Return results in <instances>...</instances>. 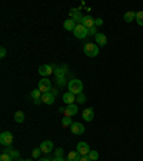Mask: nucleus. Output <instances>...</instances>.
Returning a JSON list of instances; mask_svg holds the SVG:
<instances>
[{
  "label": "nucleus",
  "instance_id": "f257e3e1",
  "mask_svg": "<svg viewBox=\"0 0 143 161\" xmlns=\"http://www.w3.org/2000/svg\"><path fill=\"white\" fill-rule=\"evenodd\" d=\"M67 88H69V92H72V94H74V95H79V94H82V91H83V84H82V80H79V79H72L69 82V85H67Z\"/></svg>",
  "mask_w": 143,
  "mask_h": 161
},
{
  "label": "nucleus",
  "instance_id": "f03ea898",
  "mask_svg": "<svg viewBox=\"0 0 143 161\" xmlns=\"http://www.w3.org/2000/svg\"><path fill=\"white\" fill-rule=\"evenodd\" d=\"M83 52L89 58H96L99 55V46L96 43H86L83 47Z\"/></svg>",
  "mask_w": 143,
  "mask_h": 161
},
{
  "label": "nucleus",
  "instance_id": "7ed1b4c3",
  "mask_svg": "<svg viewBox=\"0 0 143 161\" xmlns=\"http://www.w3.org/2000/svg\"><path fill=\"white\" fill-rule=\"evenodd\" d=\"M12 142H13V134L10 131H4L0 134V144L3 147H10Z\"/></svg>",
  "mask_w": 143,
  "mask_h": 161
},
{
  "label": "nucleus",
  "instance_id": "20e7f679",
  "mask_svg": "<svg viewBox=\"0 0 143 161\" xmlns=\"http://www.w3.org/2000/svg\"><path fill=\"white\" fill-rule=\"evenodd\" d=\"M37 89H40L42 94H46L52 91V82H50L47 78H43L42 80H39V85H37Z\"/></svg>",
  "mask_w": 143,
  "mask_h": 161
},
{
  "label": "nucleus",
  "instance_id": "39448f33",
  "mask_svg": "<svg viewBox=\"0 0 143 161\" xmlns=\"http://www.w3.org/2000/svg\"><path fill=\"white\" fill-rule=\"evenodd\" d=\"M73 33L77 39H84V37L89 35V30H87V27H84L83 25H77V26L74 27Z\"/></svg>",
  "mask_w": 143,
  "mask_h": 161
},
{
  "label": "nucleus",
  "instance_id": "423d86ee",
  "mask_svg": "<svg viewBox=\"0 0 143 161\" xmlns=\"http://www.w3.org/2000/svg\"><path fill=\"white\" fill-rule=\"evenodd\" d=\"M77 111H79V108H77L76 104H69V105H66V108H64V117L72 118L73 115H77Z\"/></svg>",
  "mask_w": 143,
  "mask_h": 161
},
{
  "label": "nucleus",
  "instance_id": "0eeeda50",
  "mask_svg": "<svg viewBox=\"0 0 143 161\" xmlns=\"http://www.w3.org/2000/svg\"><path fill=\"white\" fill-rule=\"evenodd\" d=\"M39 74L42 75V76H49L50 74H53V66H52V65H40Z\"/></svg>",
  "mask_w": 143,
  "mask_h": 161
},
{
  "label": "nucleus",
  "instance_id": "6e6552de",
  "mask_svg": "<svg viewBox=\"0 0 143 161\" xmlns=\"http://www.w3.org/2000/svg\"><path fill=\"white\" fill-rule=\"evenodd\" d=\"M40 150H42V153H44V154H49V153H52V150H53V142L49 140L43 141L42 144H40Z\"/></svg>",
  "mask_w": 143,
  "mask_h": 161
},
{
  "label": "nucleus",
  "instance_id": "1a4fd4ad",
  "mask_svg": "<svg viewBox=\"0 0 143 161\" xmlns=\"http://www.w3.org/2000/svg\"><path fill=\"white\" fill-rule=\"evenodd\" d=\"M70 130H72V132H73L74 135H80L84 132V127H83V124H80V122H73V124L70 125Z\"/></svg>",
  "mask_w": 143,
  "mask_h": 161
},
{
  "label": "nucleus",
  "instance_id": "9d476101",
  "mask_svg": "<svg viewBox=\"0 0 143 161\" xmlns=\"http://www.w3.org/2000/svg\"><path fill=\"white\" fill-rule=\"evenodd\" d=\"M77 151H79L82 155H87L90 153V148H89V144L87 142H84V141H80L79 144H77Z\"/></svg>",
  "mask_w": 143,
  "mask_h": 161
},
{
  "label": "nucleus",
  "instance_id": "9b49d317",
  "mask_svg": "<svg viewBox=\"0 0 143 161\" xmlns=\"http://www.w3.org/2000/svg\"><path fill=\"white\" fill-rule=\"evenodd\" d=\"M70 19H73L74 22H76V25H80L82 23V20H83V16H82V13H80L79 10L76 9H70Z\"/></svg>",
  "mask_w": 143,
  "mask_h": 161
},
{
  "label": "nucleus",
  "instance_id": "f8f14e48",
  "mask_svg": "<svg viewBox=\"0 0 143 161\" xmlns=\"http://www.w3.org/2000/svg\"><path fill=\"white\" fill-rule=\"evenodd\" d=\"M80 25H83L84 27L90 29V27L94 26V19L90 16V14H87V16H83V20H82V23H80Z\"/></svg>",
  "mask_w": 143,
  "mask_h": 161
},
{
  "label": "nucleus",
  "instance_id": "ddd939ff",
  "mask_svg": "<svg viewBox=\"0 0 143 161\" xmlns=\"http://www.w3.org/2000/svg\"><path fill=\"white\" fill-rule=\"evenodd\" d=\"M83 119L84 121H87V122H90V121L94 118V111H93V108H86V109L83 111Z\"/></svg>",
  "mask_w": 143,
  "mask_h": 161
},
{
  "label": "nucleus",
  "instance_id": "4468645a",
  "mask_svg": "<svg viewBox=\"0 0 143 161\" xmlns=\"http://www.w3.org/2000/svg\"><path fill=\"white\" fill-rule=\"evenodd\" d=\"M94 37H96V45H97V46L102 47V46H106V45H107V37H106V35L97 33Z\"/></svg>",
  "mask_w": 143,
  "mask_h": 161
},
{
  "label": "nucleus",
  "instance_id": "2eb2a0df",
  "mask_svg": "<svg viewBox=\"0 0 143 161\" xmlns=\"http://www.w3.org/2000/svg\"><path fill=\"white\" fill-rule=\"evenodd\" d=\"M53 72H54V76L56 78H63L67 72V66H56Z\"/></svg>",
  "mask_w": 143,
  "mask_h": 161
},
{
  "label": "nucleus",
  "instance_id": "dca6fc26",
  "mask_svg": "<svg viewBox=\"0 0 143 161\" xmlns=\"http://www.w3.org/2000/svg\"><path fill=\"white\" fill-rule=\"evenodd\" d=\"M42 101H43V104H46V105H52V104H54V97L50 94V92H46V94L42 95Z\"/></svg>",
  "mask_w": 143,
  "mask_h": 161
},
{
  "label": "nucleus",
  "instance_id": "f3484780",
  "mask_svg": "<svg viewBox=\"0 0 143 161\" xmlns=\"http://www.w3.org/2000/svg\"><path fill=\"white\" fill-rule=\"evenodd\" d=\"M80 158H82V154L77 150L70 151L69 154H67V161H80Z\"/></svg>",
  "mask_w": 143,
  "mask_h": 161
},
{
  "label": "nucleus",
  "instance_id": "a211bd4d",
  "mask_svg": "<svg viewBox=\"0 0 143 161\" xmlns=\"http://www.w3.org/2000/svg\"><path fill=\"white\" fill-rule=\"evenodd\" d=\"M74 97L76 95L74 94H72V92H64L63 94V102L64 104H74Z\"/></svg>",
  "mask_w": 143,
  "mask_h": 161
},
{
  "label": "nucleus",
  "instance_id": "6ab92c4d",
  "mask_svg": "<svg viewBox=\"0 0 143 161\" xmlns=\"http://www.w3.org/2000/svg\"><path fill=\"white\" fill-rule=\"evenodd\" d=\"M63 26H64V29L66 30H72V32H73L74 27H76L77 25H76V22H74L73 19H66L64 20V23H63Z\"/></svg>",
  "mask_w": 143,
  "mask_h": 161
},
{
  "label": "nucleus",
  "instance_id": "aec40b11",
  "mask_svg": "<svg viewBox=\"0 0 143 161\" xmlns=\"http://www.w3.org/2000/svg\"><path fill=\"white\" fill-rule=\"evenodd\" d=\"M135 19H136V13H135V12H126V13L123 14V20L127 22V23L133 22Z\"/></svg>",
  "mask_w": 143,
  "mask_h": 161
},
{
  "label": "nucleus",
  "instance_id": "412c9836",
  "mask_svg": "<svg viewBox=\"0 0 143 161\" xmlns=\"http://www.w3.org/2000/svg\"><path fill=\"white\" fill-rule=\"evenodd\" d=\"M14 121H16V122H23L24 121V114H23V111H17L16 114H14Z\"/></svg>",
  "mask_w": 143,
  "mask_h": 161
},
{
  "label": "nucleus",
  "instance_id": "4be33fe9",
  "mask_svg": "<svg viewBox=\"0 0 143 161\" xmlns=\"http://www.w3.org/2000/svg\"><path fill=\"white\" fill-rule=\"evenodd\" d=\"M136 23L139 25V26H143V12L140 10V12H136Z\"/></svg>",
  "mask_w": 143,
  "mask_h": 161
},
{
  "label": "nucleus",
  "instance_id": "5701e85b",
  "mask_svg": "<svg viewBox=\"0 0 143 161\" xmlns=\"http://www.w3.org/2000/svg\"><path fill=\"white\" fill-rule=\"evenodd\" d=\"M87 155H89V158L92 161H96L97 158H99V153H97V151H94V150H90V153Z\"/></svg>",
  "mask_w": 143,
  "mask_h": 161
},
{
  "label": "nucleus",
  "instance_id": "b1692460",
  "mask_svg": "<svg viewBox=\"0 0 143 161\" xmlns=\"http://www.w3.org/2000/svg\"><path fill=\"white\" fill-rule=\"evenodd\" d=\"M72 124H73V122H72V118H69V117H64L63 119H62V125H63L64 128H66V127H70Z\"/></svg>",
  "mask_w": 143,
  "mask_h": 161
},
{
  "label": "nucleus",
  "instance_id": "393cba45",
  "mask_svg": "<svg viewBox=\"0 0 143 161\" xmlns=\"http://www.w3.org/2000/svg\"><path fill=\"white\" fill-rule=\"evenodd\" d=\"M30 95H32V98H33V99H37V98H42V95H43V94L40 92V89H33Z\"/></svg>",
  "mask_w": 143,
  "mask_h": 161
},
{
  "label": "nucleus",
  "instance_id": "a878e982",
  "mask_svg": "<svg viewBox=\"0 0 143 161\" xmlns=\"http://www.w3.org/2000/svg\"><path fill=\"white\" fill-rule=\"evenodd\" d=\"M0 161H13V158H12V155L10 154L2 153V155H0Z\"/></svg>",
  "mask_w": 143,
  "mask_h": 161
},
{
  "label": "nucleus",
  "instance_id": "bb28decb",
  "mask_svg": "<svg viewBox=\"0 0 143 161\" xmlns=\"http://www.w3.org/2000/svg\"><path fill=\"white\" fill-rule=\"evenodd\" d=\"M32 155H33V158H40V155H42V150H40V148H34V150L32 151Z\"/></svg>",
  "mask_w": 143,
  "mask_h": 161
},
{
  "label": "nucleus",
  "instance_id": "cd10ccee",
  "mask_svg": "<svg viewBox=\"0 0 143 161\" xmlns=\"http://www.w3.org/2000/svg\"><path fill=\"white\" fill-rule=\"evenodd\" d=\"M10 155H12V158H14V160H19V151H16V150H12L10 151Z\"/></svg>",
  "mask_w": 143,
  "mask_h": 161
},
{
  "label": "nucleus",
  "instance_id": "c85d7f7f",
  "mask_svg": "<svg viewBox=\"0 0 143 161\" xmlns=\"http://www.w3.org/2000/svg\"><path fill=\"white\" fill-rule=\"evenodd\" d=\"M54 157H63V148H56V151H54Z\"/></svg>",
  "mask_w": 143,
  "mask_h": 161
},
{
  "label": "nucleus",
  "instance_id": "c756f323",
  "mask_svg": "<svg viewBox=\"0 0 143 161\" xmlns=\"http://www.w3.org/2000/svg\"><path fill=\"white\" fill-rule=\"evenodd\" d=\"M84 101H86V97H84L83 94H79V95H77V102H79V104H83Z\"/></svg>",
  "mask_w": 143,
  "mask_h": 161
},
{
  "label": "nucleus",
  "instance_id": "7c9ffc66",
  "mask_svg": "<svg viewBox=\"0 0 143 161\" xmlns=\"http://www.w3.org/2000/svg\"><path fill=\"white\" fill-rule=\"evenodd\" d=\"M57 84H59L60 85V86H63V85L64 84H66V78H57Z\"/></svg>",
  "mask_w": 143,
  "mask_h": 161
},
{
  "label": "nucleus",
  "instance_id": "2f4dec72",
  "mask_svg": "<svg viewBox=\"0 0 143 161\" xmlns=\"http://www.w3.org/2000/svg\"><path fill=\"white\" fill-rule=\"evenodd\" d=\"M89 30V35H94L96 36L97 35V30H96V26H93V27H90V29H87Z\"/></svg>",
  "mask_w": 143,
  "mask_h": 161
},
{
  "label": "nucleus",
  "instance_id": "473e14b6",
  "mask_svg": "<svg viewBox=\"0 0 143 161\" xmlns=\"http://www.w3.org/2000/svg\"><path fill=\"white\" fill-rule=\"evenodd\" d=\"M4 56H6V47L2 46L0 47V58H4Z\"/></svg>",
  "mask_w": 143,
  "mask_h": 161
},
{
  "label": "nucleus",
  "instance_id": "72a5a7b5",
  "mask_svg": "<svg viewBox=\"0 0 143 161\" xmlns=\"http://www.w3.org/2000/svg\"><path fill=\"white\" fill-rule=\"evenodd\" d=\"M102 25H103V20L102 19H94V26H102Z\"/></svg>",
  "mask_w": 143,
  "mask_h": 161
},
{
  "label": "nucleus",
  "instance_id": "f704fd0d",
  "mask_svg": "<svg viewBox=\"0 0 143 161\" xmlns=\"http://www.w3.org/2000/svg\"><path fill=\"white\" fill-rule=\"evenodd\" d=\"M33 102H34V105H40L43 101H42V98H37V99H33Z\"/></svg>",
  "mask_w": 143,
  "mask_h": 161
},
{
  "label": "nucleus",
  "instance_id": "c9c22d12",
  "mask_svg": "<svg viewBox=\"0 0 143 161\" xmlns=\"http://www.w3.org/2000/svg\"><path fill=\"white\" fill-rule=\"evenodd\" d=\"M80 161H92L89 158V155H82V158H80Z\"/></svg>",
  "mask_w": 143,
  "mask_h": 161
},
{
  "label": "nucleus",
  "instance_id": "e433bc0d",
  "mask_svg": "<svg viewBox=\"0 0 143 161\" xmlns=\"http://www.w3.org/2000/svg\"><path fill=\"white\" fill-rule=\"evenodd\" d=\"M52 161H66V160H64L63 157H54V158H53V160H52Z\"/></svg>",
  "mask_w": 143,
  "mask_h": 161
},
{
  "label": "nucleus",
  "instance_id": "4c0bfd02",
  "mask_svg": "<svg viewBox=\"0 0 143 161\" xmlns=\"http://www.w3.org/2000/svg\"><path fill=\"white\" fill-rule=\"evenodd\" d=\"M50 94L53 95V97H56V95H57V91H56V89H53V88H52V91H50Z\"/></svg>",
  "mask_w": 143,
  "mask_h": 161
},
{
  "label": "nucleus",
  "instance_id": "58836bf2",
  "mask_svg": "<svg viewBox=\"0 0 143 161\" xmlns=\"http://www.w3.org/2000/svg\"><path fill=\"white\" fill-rule=\"evenodd\" d=\"M37 161H47V158H39Z\"/></svg>",
  "mask_w": 143,
  "mask_h": 161
},
{
  "label": "nucleus",
  "instance_id": "ea45409f",
  "mask_svg": "<svg viewBox=\"0 0 143 161\" xmlns=\"http://www.w3.org/2000/svg\"><path fill=\"white\" fill-rule=\"evenodd\" d=\"M14 161H24V160H20V158H19V160H14Z\"/></svg>",
  "mask_w": 143,
  "mask_h": 161
},
{
  "label": "nucleus",
  "instance_id": "a19ab883",
  "mask_svg": "<svg viewBox=\"0 0 143 161\" xmlns=\"http://www.w3.org/2000/svg\"><path fill=\"white\" fill-rule=\"evenodd\" d=\"M24 161H32V160H30V158H27V160H24Z\"/></svg>",
  "mask_w": 143,
  "mask_h": 161
}]
</instances>
